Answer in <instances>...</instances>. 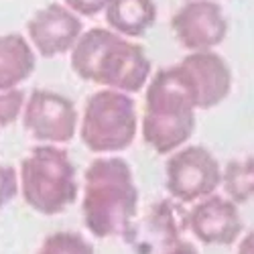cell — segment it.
<instances>
[{"label":"cell","instance_id":"1","mask_svg":"<svg viewBox=\"0 0 254 254\" xmlns=\"http://www.w3.org/2000/svg\"><path fill=\"white\" fill-rule=\"evenodd\" d=\"M71 69L83 79L126 94H136L151 79V59L128 37L108 29H88L69 53Z\"/></svg>","mask_w":254,"mask_h":254},{"label":"cell","instance_id":"2","mask_svg":"<svg viewBox=\"0 0 254 254\" xmlns=\"http://www.w3.org/2000/svg\"><path fill=\"white\" fill-rule=\"evenodd\" d=\"M195 96L177 63L151 75L144 94L142 136L159 155L177 151L195 130Z\"/></svg>","mask_w":254,"mask_h":254},{"label":"cell","instance_id":"3","mask_svg":"<svg viewBox=\"0 0 254 254\" xmlns=\"http://www.w3.org/2000/svg\"><path fill=\"white\" fill-rule=\"evenodd\" d=\"M138 207V189L130 165L118 157L92 161L86 171L81 214L96 238H110L128 230Z\"/></svg>","mask_w":254,"mask_h":254},{"label":"cell","instance_id":"4","mask_svg":"<svg viewBox=\"0 0 254 254\" xmlns=\"http://www.w3.org/2000/svg\"><path fill=\"white\" fill-rule=\"evenodd\" d=\"M20 193L43 216L65 211L77 197L75 167L67 151L49 142L35 146L20 165Z\"/></svg>","mask_w":254,"mask_h":254},{"label":"cell","instance_id":"5","mask_svg":"<svg viewBox=\"0 0 254 254\" xmlns=\"http://www.w3.org/2000/svg\"><path fill=\"white\" fill-rule=\"evenodd\" d=\"M136 128V106L130 94L102 88L88 98L79 134L92 153L112 155L126 151L134 142Z\"/></svg>","mask_w":254,"mask_h":254},{"label":"cell","instance_id":"6","mask_svg":"<svg viewBox=\"0 0 254 254\" xmlns=\"http://www.w3.org/2000/svg\"><path fill=\"white\" fill-rule=\"evenodd\" d=\"M222 169L205 146L189 144L165 163L167 191L181 203H195L216 193L222 185Z\"/></svg>","mask_w":254,"mask_h":254},{"label":"cell","instance_id":"7","mask_svg":"<svg viewBox=\"0 0 254 254\" xmlns=\"http://www.w3.org/2000/svg\"><path fill=\"white\" fill-rule=\"evenodd\" d=\"M23 124L39 142H69L77 128L75 104L59 92L35 90L27 96Z\"/></svg>","mask_w":254,"mask_h":254},{"label":"cell","instance_id":"8","mask_svg":"<svg viewBox=\"0 0 254 254\" xmlns=\"http://www.w3.org/2000/svg\"><path fill=\"white\" fill-rule=\"evenodd\" d=\"M171 29L183 49L211 51L224 43L228 35V18L218 0H187L173 18Z\"/></svg>","mask_w":254,"mask_h":254},{"label":"cell","instance_id":"9","mask_svg":"<svg viewBox=\"0 0 254 254\" xmlns=\"http://www.w3.org/2000/svg\"><path fill=\"white\" fill-rule=\"evenodd\" d=\"M83 33L81 16L63 2L39 8L27 23V35L37 55L51 59L71 53Z\"/></svg>","mask_w":254,"mask_h":254},{"label":"cell","instance_id":"10","mask_svg":"<svg viewBox=\"0 0 254 254\" xmlns=\"http://www.w3.org/2000/svg\"><path fill=\"white\" fill-rule=\"evenodd\" d=\"M177 67L195 96L197 110H209L228 98L232 90V69L216 49L191 51L177 63Z\"/></svg>","mask_w":254,"mask_h":254},{"label":"cell","instance_id":"11","mask_svg":"<svg viewBox=\"0 0 254 254\" xmlns=\"http://www.w3.org/2000/svg\"><path fill=\"white\" fill-rule=\"evenodd\" d=\"M189 230L193 236L207 246H230L242 234V218L232 201L222 195H209L199 199L187 216Z\"/></svg>","mask_w":254,"mask_h":254},{"label":"cell","instance_id":"12","mask_svg":"<svg viewBox=\"0 0 254 254\" xmlns=\"http://www.w3.org/2000/svg\"><path fill=\"white\" fill-rule=\"evenodd\" d=\"M37 67V51L18 33L0 35V90L20 88Z\"/></svg>","mask_w":254,"mask_h":254},{"label":"cell","instance_id":"13","mask_svg":"<svg viewBox=\"0 0 254 254\" xmlns=\"http://www.w3.org/2000/svg\"><path fill=\"white\" fill-rule=\"evenodd\" d=\"M104 16L112 31L138 39L155 27L159 10L155 0H110Z\"/></svg>","mask_w":254,"mask_h":254},{"label":"cell","instance_id":"14","mask_svg":"<svg viewBox=\"0 0 254 254\" xmlns=\"http://www.w3.org/2000/svg\"><path fill=\"white\" fill-rule=\"evenodd\" d=\"M222 185L232 201L244 203L254 199V159L232 161L224 171Z\"/></svg>","mask_w":254,"mask_h":254},{"label":"cell","instance_id":"15","mask_svg":"<svg viewBox=\"0 0 254 254\" xmlns=\"http://www.w3.org/2000/svg\"><path fill=\"white\" fill-rule=\"evenodd\" d=\"M37 254H94V246L77 232H55L43 240Z\"/></svg>","mask_w":254,"mask_h":254},{"label":"cell","instance_id":"16","mask_svg":"<svg viewBox=\"0 0 254 254\" xmlns=\"http://www.w3.org/2000/svg\"><path fill=\"white\" fill-rule=\"evenodd\" d=\"M27 94L20 88H6L0 90V126L14 124L25 110Z\"/></svg>","mask_w":254,"mask_h":254},{"label":"cell","instance_id":"17","mask_svg":"<svg viewBox=\"0 0 254 254\" xmlns=\"http://www.w3.org/2000/svg\"><path fill=\"white\" fill-rule=\"evenodd\" d=\"M18 173L10 165L0 163V207L10 203L18 193Z\"/></svg>","mask_w":254,"mask_h":254},{"label":"cell","instance_id":"18","mask_svg":"<svg viewBox=\"0 0 254 254\" xmlns=\"http://www.w3.org/2000/svg\"><path fill=\"white\" fill-rule=\"evenodd\" d=\"M110 0H63V4L69 6L73 12H77L79 16H98L100 12L106 10Z\"/></svg>","mask_w":254,"mask_h":254},{"label":"cell","instance_id":"19","mask_svg":"<svg viewBox=\"0 0 254 254\" xmlns=\"http://www.w3.org/2000/svg\"><path fill=\"white\" fill-rule=\"evenodd\" d=\"M165 254H197V248L187 240H177Z\"/></svg>","mask_w":254,"mask_h":254},{"label":"cell","instance_id":"20","mask_svg":"<svg viewBox=\"0 0 254 254\" xmlns=\"http://www.w3.org/2000/svg\"><path fill=\"white\" fill-rule=\"evenodd\" d=\"M238 254H254V230L248 232V236L240 242V246H238Z\"/></svg>","mask_w":254,"mask_h":254}]
</instances>
